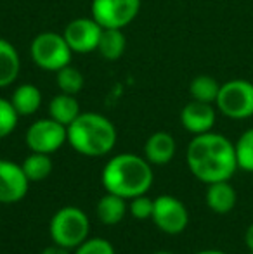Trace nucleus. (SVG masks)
Segmentation results:
<instances>
[{
	"mask_svg": "<svg viewBox=\"0 0 253 254\" xmlns=\"http://www.w3.org/2000/svg\"><path fill=\"white\" fill-rule=\"evenodd\" d=\"M186 163L191 173L203 184L231 180L238 170L234 144L213 131L194 135L187 145Z\"/></svg>",
	"mask_w": 253,
	"mask_h": 254,
	"instance_id": "obj_1",
	"label": "nucleus"
},
{
	"mask_svg": "<svg viewBox=\"0 0 253 254\" xmlns=\"http://www.w3.org/2000/svg\"><path fill=\"white\" fill-rule=\"evenodd\" d=\"M153 164L146 157L137 154H118L104 164L101 182L106 192H111L120 197L130 199L142 195L151 189L155 173Z\"/></svg>",
	"mask_w": 253,
	"mask_h": 254,
	"instance_id": "obj_2",
	"label": "nucleus"
},
{
	"mask_svg": "<svg viewBox=\"0 0 253 254\" xmlns=\"http://www.w3.org/2000/svg\"><path fill=\"white\" fill-rule=\"evenodd\" d=\"M68 142L82 156L101 157L115 147L116 128L102 114L82 113L68 127Z\"/></svg>",
	"mask_w": 253,
	"mask_h": 254,
	"instance_id": "obj_3",
	"label": "nucleus"
},
{
	"mask_svg": "<svg viewBox=\"0 0 253 254\" xmlns=\"http://www.w3.org/2000/svg\"><path fill=\"white\" fill-rule=\"evenodd\" d=\"M49 232L54 244H59L66 249H77L82 242L88 239L90 221L80 207L66 206L52 216Z\"/></svg>",
	"mask_w": 253,
	"mask_h": 254,
	"instance_id": "obj_4",
	"label": "nucleus"
},
{
	"mask_svg": "<svg viewBox=\"0 0 253 254\" xmlns=\"http://www.w3.org/2000/svg\"><path fill=\"white\" fill-rule=\"evenodd\" d=\"M215 106L226 118L248 120L253 116V83L248 80H229L220 85Z\"/></svg>",
	"mask_w": 253,
	"mask_h": 254,
	"instance_id": "obj_5",
	"label": "nucleus"
},
{
	"mask_svg": "<svg viewBox=\"0 0 253 254\" xmlns=\"http://www.w3.org/2000/svg\"><path fill=\"white\" fill-rule=\"evenodd\" d=\"M30 54L38 67L45 71H59L71 63L73 51L66 44L63 35L54 31H44L33 38Z\"/></svg>",
	"mask_w": 253,
	"mask_h": 254,
	"instance_id": "obj_6",
	"label": "nucleus"
},
{
	"mask_svg": "<svg viewBox=\"0 0 253 254\" xmlns=\"http://www.w3.org/2000/svg\"><path fill=\"white\" fill-rule=\"evenodd\" d=\"M24 140L31 152L52 154L68 142V128L52 118L37 120L26 130Z\"/></svg>",
	"mask_w": 253,
	"mask_h": 254,
	"instance_id": "obj_7",
	"label": "nucleus"
},
{
	"mask_svg": "<svg viewBox=\"0 0 253 254\" xmlns=\"http://www.w3.org/2000/svg\"><path fill=\"white\" fill-rule=\"evenodd\" d=\"M141 0H92L90 14L102 28H125L137 17Z\"/></svg>",
	"mask_w": 253,
	"mask_h": 254,
	"instance_id": "obj_8",
	"label": "nucleus"
},
{
	"mask_svg": "<svg viewBox=\"0 0 253 254\" xmlns=\"http://www.w3.org/2000/svg\"><path fill=\"white\" fill-rule=\"evenodd\" d=\"M151 220L165 234L179 235L189 223V213L180 199L173 195H158L155 199Z\"/></svg>",
	"mask_w": 253,
	"mask_h": 254,
	"instance_id": "obj_9",
	"label": "nucleus"
},
{
	"mask_svg": "<svg viewBox=\"0 0 253 254\" xmlns=\"http://www.w3.org/2000/svg\"><path fill=\"white\" fill-rule=\"evenodd\" d=\"M102 26L94 17H78L66 24L63 37L73 52L88 54L97 51Z\"/></svg>",
	"mask_w": 253,
	"mask_h": 254,
	"instance_id": "obj_10",
	"label": "nucleus"
},
{
	"mask_svg": "<svg viewBox=\"0 0 253 254\" xmlns=\"http://www.w3.org/2000/svg\"><path fill=\"white\" fill-rule=\"evenodd\" d=\"M30 180L21 164L0 159V204L19 202L28 194Z\"/></svg>",
	"mask_w": 253,
	"mask_h": 254,
	"instance_id": "obj_11",
	"label": "nucleus"
},
{
	"mask_svg": "<svg viewBox=\"0 0 253 254\" xmlns=\"http://www.w3.org/2000/svg\"><path fill=\"white\" fill-rule=\"evenodd\" d=\"M217 120V113L213 109V104L191 101L180 111V123L192 135H201L206 131H212Z\"/></svg>",
	"mask_w": 253,
	"mask_h": 254,
	"instance_id": "obj_12",
	"label": "nucleus"
},
{
	"mask_svg": "<svg viewBox=\"0 0 253 254\" xmlns=\"http://www.w3.org/2000/svg\"><path fill=\"white\" fill-rule=\"evenodd\" d=\"M175 138L167 131H156L146 140L144 144V157L151 164L163 166L169 164L175 156Z\"/></svg>",
	"mask_w": 253,
	"mask_h": 254,
	"instance_id": "obj_13",
	"label": "nucleus"
},
{
	"mask_svg": "<svg viewBox=\"0 0 253 254\" xmlns=\"http://www.w3.org/2000/svg\"><path fill=\"white\" fill-rule=\"evenodd\" d=\"M236 190L229 184V180L226 182H215V184H208L206 189L205 201L206 206L213 211V213L226 214L236 206Z\"/></svg>",
	"mask_w": 253,
	"mask_h": 254,
	"instance_id": "obj_14",
	"label": "nucleus"
},
{
	"mask_svg": "<svg viewBox=\"0 0 253 254\" xmlns=\"http://www.w3.org/2000/svg\"><path fill=\"white\" fill-rule=\"evenodd\" d=\"M80 114H82L80 104H78L75 95L61 92L59 95L52 97L51 102H49V118H52V120H56L58 123L64 125L66 128L70 127Z\"/></svg>",
	"mask_w": 253,
	"mask_h": 254,
	"instance_id": "obj_15",
	"label": "nucleus"
},
{
	"mask_svg": "<svg viewBox=\"0 0 253 254\" xmlns=\"http://www.w3.org/2000/svg\"><path fill=\"white\" fill-rule=\"evenodd\" d=\"M21 69V59L16 47L10 42L0 38V88H5L16 81Z\"/></svg>",
	"mask_w": 253,
	"mask_h": 254,
	"instance_id": "obj_16",
	"label": "nucleus"
},
{
	"mask_svg": "<svg viewBox=\"0 0 253 254\" xmlns=\"http://www.w3.org/2000/svg\"><path fill=\"white\" fill-rule=\"evenodd\" d=\"M14 109L17 111L19 116H31L35 114L42 106V92L33 83H24L14 90L10 97Z\"/></svg>",
	"mask_w": 253,
	"mask_h": 254,
	"instance_id": "obj_17",
	"label": "nucleus"
},
{
	"mask_svg": "<svg viewBox=\"0 0 253 254\" xmlns=\"http://www.w3.org/2000/svg\"><path fill=\"white\" fill-rule=\"evenodd\" d=\"M128 206H127V199L120 197L116 194L111 192H106V195H102L99 199L97 206H95V213L97 218L102 221L104 225H116L123 220L125 216Z\"/></svg>",
	"mask_w": 253,
	"mask_h": 254,
	"instance_id": "obj_18",
	"label": "nucleus"
},
{
	"mask_svg": "<svg viewBox=\"0 0 253 254\" xmlns=\"http://www.w3.org/2000/svg\"><path fill=\"white\" fill-rule=\"evenodd\" d=\"M127 47V38L120 28H102L97 52L106 61H118Z\"/></svg>",
	"mask_w": 253,
	"mask_h": 254,
	"instance_id": "obj_19",
	"label": "nucleus"
},
{
	"mask_svg": "<svg viewBox=\"0 0 253 254\" xmlns=\"http://www.w3.org/2000/svg\"><path fill=\"white\" fill-rule=\"evenodd\" d=\"M24 175L30 182H40L45 180L49 175L52 173V159L51 154H42V152H31L30 156L24 157V161L21 163Z\"/></svg>",
	"mask_w": 253,
	"mask_h": 254,
	"instance_id": "obj_20",
	"label": "nucleus"
},
{
	"mask_svg": "<svg viewBox=\"0 0 253 254\" xmlns=\"http://www.w3.org/2000/svg\"><path fill=\"white\" fill-rule=\"evenodd\" d=\"M220 90V83L210 74H198L191 80L189 83V94L192 101L215 104L217 95Z\"/></svg>",
	"mask_w": 253,
	"mask_h": 254,
	"instance_id": "obj_21",
	"label": "nucleus"
},
{
	"mask_svg": "<svg viewBox=\"0 0 253 254\" xmlns=\"http://www.w3.org/2000/svg\"><path fill=\"white\" fill-rule=\"evenodd\" d=\"M56 73H58V74H56L58 87H59V90L64 92V94L77 95L78 92L84 88V83H85L84 74H82L77 67L71 66V64L61 67V69L56 71Z\"/></svg>",
	"mask_w": 253,
	"mask_h": 254,
	"instance_id": "obj_22",
	"label": "nucleus"
},
{
	"mask_svg": "<svg viewBox=\"0 0 253 254\" xmlns=\"http://www.w3.org/2000/svg\"><path fill=\"white\" fill-rule=\"evenodd\" d=\"M234 151H236L238 168L253 173V128L241 133V137L234 144Z\"/></svg>",
	"mask_w": 253,
	"mask_h": 254,
	"instance_id": "obj_23",
	"label": "nucleus"
},
{
	"mask_svg": "<svg viewBox=\"0 0 253 254\" xmlns=\"http://www.w3.org/2000/svg\"><path fill=\"white\" fill-rule=\"evenodd\" d=\"M19 114L14 109L12 102L0 97V138H5L16 130Z\"/></svg>",
	"mask_w": 253,
	"mask_h": 254,
	"instance_id": "obj_24",
	"label": "nucleus"
},
{
	"mask_svg": "<svg viewBox=\"0 0 253 254\" xmlns=\"http://www.w3.org/2000/svg\"><path fill=\"white\" fill-rule=\"evenodd\" d=\"M153 207H155V199L148 197L146 194L130 199L128 204V211L135 220H149L153 216Z\"/></svg>",
	"mask_w": 253,
	"mask_h": 254,
	"instance_id": "obj_25",
	"label": "nucleus"
},
{
	"mask_svg": "<svg viewBox=\"0 0 253 254\" xmlns=\"http://www.w3.org/2000/svg\"><path fill=\"white\" fill-rule=\"evenodd\" d=\"M75 254H115V248L106 239L95 237V239H87L85 242H82L75 249Z\"/></svg>",
	"mask_w": 253,
	"mask_h": 254,
	"instance_id": "obj_26",
	"label": "nucleus"
},
{
	"mask_svg": "<svg viewBox=\"0 0 253 254\" xmlns=\"http://www.w3.org/2000/svg\"><path fill=\"white\" fill-rule=\"evenodd\" d=\"M40 254H70V249L63 248V246H59V244H52V246H49V248H45Z\"/></svg>",
	"mask_w": 253,
	"mask_h": 254,
	"instance_id": "obj_27",
	"label": "nucleus"
},
{
	"mask_svg": "<svg viewBox=\"0 0 253 254\" xmlns=\"http://www.w3.org/2000/svg\"><path fill=\"white\" fill-rule=\"evenodd\" d=\"M245 242H247L250 253H253V223L247 228V234H245Z\"/></svg>",
	"mask_w": 253,
	"mask_h": 254,
	"instance_id": "obj_28",
	"label": "nucleus"
},
{
	"mask_svg": "<svg viewBox=\"0 0 253 254\" xmlns=\"http://www.w3.org/2000/svg\"><path fill=\"white\" fill-rule=\"evenodd\" d=\"M194 254H226V253L217 251V249H205V251H198V253H194Z\"/></svg>",
	"mask_w": 253,
	"mask_h": 254,
	"instance_id": "obj_29",
	"label": "nucleus"
},
{
	"mask_svg": "<svg viewBox=\"0 0 253 254\" xmlns=\"http://www.w3.org/2000/svg\"><path fill=\"white\" fill-rule=\"evenodd\" d=\"M153 254H173V253H170V251H156V253H153Z\"/></svg>",
	"mask_w": 253,
	"mask_h": 254,
	"instance_id": "obj_30",
	"label": "nucleus"
},
{
	"mask_svg": "<svg viewBox=\"0 0 253 254\" xmlns=\"http://www.w3.org/2000/svg\"><path fill=\"white\" fill-rule=\"evenodd\" d=\"M250 254H253V253H250Z\"/></svg>",
	"mask_w": 253,
	"mask_h": 254,
	"instance_id": "obj_31",
	"label": "nucleus"
}]
</instances>
